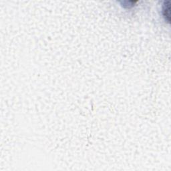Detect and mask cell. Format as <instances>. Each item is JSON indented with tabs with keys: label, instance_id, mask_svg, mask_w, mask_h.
<instances>
[{
	"label": "cell",
	"instance_id": "6da1fadb",
	"mask_svg": "<svg viewBox=\"0 0 171 171\" xmlns=\"http://www.w3.org/2000/svg\"><path fill=\"white\" fill-rule=\"evenodd\" d=\"M163 15L168 22H170V2H165L163 5Z\"/></svg>",
	"mask_w": 171,
	"mask_h": 171
}]
</instances>
